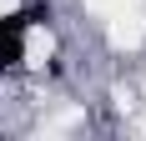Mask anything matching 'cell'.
Here are the masks:
<instances>
[{"mask_svg":"<svg viewBox=\"0 0 146 141\" xmlns=\"http://www.w3.org/2000/svg\"><path fill=\"white\" fill-rule=\"evenodd\" d=\"M40 10H15V15H0V70H15L25 61V35H30V20Z\"/></svg>","mask_w":146,"mask_h":141,"instance_id":"1","label":"cell"}]
</instances>
